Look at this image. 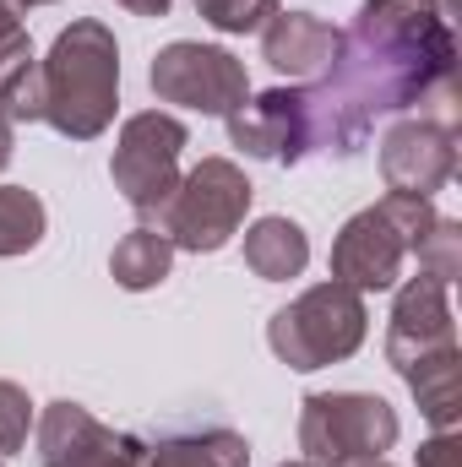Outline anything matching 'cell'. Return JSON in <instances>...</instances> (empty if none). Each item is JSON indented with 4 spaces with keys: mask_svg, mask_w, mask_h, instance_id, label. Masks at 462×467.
Instances as JSON below:
<instances>
[{
    "mask_svg": "<svg viewBox=\"0 0 462 467\" xmlns=\"http://www.w3.org/2000/svg\"><path fill=\"white\" fill-rule=\"evenodd\" d=\"M38 82H44V119L71 141H93L99 130H110L120 104L115 33L104 22H71L55 38L49 60H38Z\"/></svg>",
    "mask_w": 462,
    "mask_h": 467,
    "instance_id": "obj_2",
    "label": "cell"
},
{
    "mask_svg": "<svg viewBox=\"0 0 462 467\" xmlns=\"http://www.w3.org/2000/svg\"><path fill=\"white\" fill-rule=\"evenodd\" d=\"M419 467H462V441L452 430H441L430 446H419Z\"/></svg>",
    "mask_w": 462,
    "mask_h": 467,
    "instance_id": "obj_22",
    "label": "cell"
},
{
    "mask_svg": "<svg viewBox=\"0 0 462 467\" xmlns=\"http://www.w3.org/2000/svg\"><path fill=\"white\" fill-rule=\"evenodd\" d=\"M44 239V202L22 185H0V255H22Z\"/></svg>",
    "mask_w": 462,
    "mask_h": 467,
    "instance_id": "obj_18",
    "label": "cell"
},
{
    "mask_svg": "<svg viewBox=\"0 0 462 467\" xmlns=\"http://www.w3.org/2000/svg\"><path fill=\"white\" fill-rule=\"evenodd\" d=\"M414 255H419V272L452 283L462 272V229L452 218H430V229L414 239Z\"/></svg>",
    "mask_w": 462,
    "mask_h": 467,
    "instance_id": "obj_19",
    "label": "cell"
},
{
    "mask_svg": "<svg viewBox=\"0 0 462 467\" xmlns=\"http://www.w3.org/2000/svg\"><path fill=\"white\" fill-rule=\"evenodd\" d=\"M27 424H33V402L22 386L0 380V451H22L27 446Z\"/></svg>",
    "mask_w": 462,
    "mask_h": 467,
    "instance_id": "obj_21",
    "label": "cell"
},
{
    "mask_svg": "<svg viewBox=\"0 0 462 467\" xmlns=\"http://www.w3.org/2000/svg\"><path fill=\"white\" fill-rule=\"evenodd\" d=\"M457 66V5L452 0H364L332 71L299 88L310 152L353 158L370 125L419 104Z\"/></svg>",
    "mask_w": 462,
    "mask_h": 467,
    "instance_id": "obj_1",
    "label": "cell"
},
{
    "mask_svg": "<svg viewBox=\"0 0 462 467\" xmlns=\"http://www.w3.org/2000/svg\"><path fill=\"white\" fill-rule=\"evenodd\" d=\"M338 49H343V33L310 11H278L261 33V55L272 60V71H289V77H327Z\"/></svg>",
    "mask_w": 462,
    "mask_h": 467,
    "instance_id": "obj_13",
    "label": "cell"
},
{
    "mask_svg": "<svg viewBox=\"0 0 462 467\" xmlns=\"http://www.w3.org/2000/svg\"><path fill=\"white\" fill-rule=\"evenodd\" d=\"M11 163V119H0V169Z\"/></svg>",
    "mask_w": 462,
    "mask_h": 467,
    "instance_id": "obj_25",
    "label": "cell"
},
{
    "mask_svg": "<svg viewBox=\"0 0 462 467\" xmlns=\"http://www.w3.org/2000/svg\"><path fill=\"white\" fill-rule=\"evenodd\" d=\"M381 174L392 196H436L457 174V136L446 119H403L381 141Z\"/></svg>",
    "mask_w": 462,
    "mask_h": 467,
    "instance_id": "obj_9",
    "label": "cell"
},
{
    "mask_svg": "<svg viewBox=\"0 0 462 467\" xmlns=\"http://www.w3.org/2000/svg\"><path fill=\"white\" fill-rule=\"evenodd\" d=\"M283 467H316V462H283Z\"/></svg>",
    "mask_w": 462,
    "mask_h": 467,
    "instance_id": "obj_28",
    "label": "cell"
},
{
    "mask_svg": "<svg viewBox=\"0 0 462 467\" xmlns=\"http://www.w3.org/2000/svg\"><path fill=\"white\" fill-rule=\"evenodd\" d=\"M229 136H234V147H245L250 158H278V163L310 158V130H305L299 88H272L256 104H239L229 115Z\"/></svg>",
    "mask_w": 462,
    "mask_h": 467,
    "instance_id": "obj_12",
    "label": "cell"
},
{
    "mask_svg": "<svg viewBox=\"0 0 462 467\" xmlns=\"http://www.w3.org/2000/svg\"><path fill=\"white\" fill-rule=\"evenodd\" d=\"M169 266H174V244L158 229H131L110 255V272L120 288H152L169 277Z\"/></svg>",
    "mask_w": 462,
    "mask_h": 467,
    "instance_id": "obj_17",
    "label": "cell"
},
{
    "mask_svg": "<svg viewBox=\"0 0 462 467\" xmlns=\"http://www.w3.org/2000/svg\"><path fill=\"white\" fill-rule=\"evenodd\" d=\"M104 467H115V462H104Z\"/></svg>",
    "mask_w": 462,
    "mask_h": 467,
    "instance_id": "obj_29",
    "label": "cell"
},
{
    "mask_svg": "<svg viewBox=\"0 0 462 467\" xmlns=\"http://www.w3.org/2000/svg\"><path fill=\"white\" fill-rule=\"evenodd\" d=\"M245 462H250L245 435H234L224 424H180V430H163L136 457V467H245Z\"/></svg>",
    "mask_w": 462,
    "mask_h": 467,
    "instance_id": "obj_14",
    "label": "cell"
},
{
    "mask_svg": "<svg viewBox=\"0 0 462 467\" xmlns=\"http://www.w3.org/2000/svg\"><path fill=\"white\" fill-rule=\"evenodd\" d=\"M38 457H44V467H104V462L136 467L142 441L104 430L77 402H49L44 408V424H38Z\"/></svg>",
    "mask_w": 462,
    "mask_h": 467,
    "instance_id": "obj_11",
    "label": "cell"
},
{
    "mask_svg": "<svg viewBox=\"0 0 462 467\" xmlns=\"http://www.w3.org/2000/svg\"><path fill=\"white\" fill-rule=\"evenodd\" d=\"M152 93L163 104L229 119L245 104L250 82H245V66L234 60L229 49H213V44H169L152 60Z\"/></svg>",
    "mask_w": 462,
    "mask_h": 467,
    "instance_id": "obj_8",
    "label": "cell"
},
{
    "mask_svg": "<svg viewBox=\"0 0 462 467\" xmlns=\"http://www.w3.org/2000/svg\"><path fill=\"white\" fill-rule=\"evenodd\" d=\"M16 5H22V11H27V5H49V0H16Z\"/></svg>",
    "mask_w": 462,
    "mask_h": 467,
    "instance_id": "obj_27",
    "label": "cell"
},
{
    "mask_svg": "<svg viewBox=\"0 0 462 467\" xmlns=\"http://www.w3.org/2000/svg\"><path fill=\"white\" fill-rule=\"evenodd\" d=\"M305 261H310V239H305L299 223H289V218H261L256 229L245 234V266L256 277H267V283L299 277Z\"/></svg>",
    "mask_w": 462,
    "mask_h": 467,
    "instance_id": "obj_15",
    "label": "cell"
},
{
    "mask_svg": "<svg viewBox=\"0 0 462 467\" xmlns=\"http://www.w3.org/2000/svg\"><path fill=\"white\" fill-rule=\"evenodd\" d=\"M245 213H250V180L229 158H202L152 218H158V234L174 250L202 255V250H224L234 229L245 223Z\"/></svg>",
    "mask_w": 462,
    "mask_h": 467,
    "instance_id": "obj_4",
    "label": "cell"
},
{
    "mask_svg": "<svg viewBox=\"0 0 462 467\" xmlns=\"http://www.w3.org/2000/svg\"><path fill=\"white\" fill-rule=\"evenodd\" d=\"M457 348V327H452V305H446V283L419 272L403 294H397V310H392V327H386V358L408 375L419 358H436V353Z\"/></svg>",
    "mask_w": 462,
    "mask_h": 467,
    "instance_id": "obj_10",
    "label": "cell"
},
{
    "mask_svg": "<svg viewBox=\"0 0 462 467\" xmlns=\"http://www.w3.org/2000/svg\"><path fill=\"white\" fill-rule=\"evenodd\" d=\"M22 38V5L16 0H0V49Z\"/></svg>",
    "mask_w": 462,
    "mask_h": 467,
    "instance_id": "obj_23",
    "label": "cell"
},
{
    "mask_svg": "<svg viewBox=\"0 0 462 467\" xmlns=\"http://www.w3.org/2000/svg\"><path fill=\"white\" fill-rule=\"evenodd\" d=\"M397 446L392 402L370 391H316L299 413V451L316 467H353Z\"/></svg>",
    "mask_w": 462,
    "mask_h": 467,
    "instance_id": "obj_5",
    "label": "cell"
},
{
    "mask_svg": "<svg viewBox=\"0 0 462 467\" xmlns=\"http://www.w3.org/2000/svg\"><path fill=\"white\" fill-rule=\"evenodd\" d=\"M196 11L218 33H256L278 16V0H196Z\"/></svg>",
    "mask_w": 462,
    "mask_h": 467,
    "instance_id": "obj_20",
    "label": "cell"
},
{
    "mask_svg": "<svg viewBox=\"0 0 462 467\" xmlns=\"http://www.w3.org/2000/svg\"><path fill=\"white\" fill-rule=\"evenodd\" d=\"M353 467H392V462H381V457H370V462H353Z\"/></svg>",
    "mask_w": 462,
    "mask_h": 467,
    "instance_id": "obj_26",
    "label": "cell"
},
{
    "mask_svg": "<svg viewBox=\"0 0 462 467\" xmlns=\"http://www.w3.org/2000/svg\"><path fill=\"white\" fill-rule=\"evenodd\" d=\"M436 207L425 196H386L381 207L348 218L338 244H332V283H343L353 294L364 288H392L403 255L414 250V239L430 229Z\"/></svg>",
    "mask_w": 462,
    "mask_h": 467,
    "instance_id": "obj_3",
    "label": "cell"
},
{
    "mask_svg": "<svg viewBox=\"0 0 462 467\" xmlns=\"http://www.w3.org/2000/svg\"><path fill=\"white\" fill-rule=\"evenodd\" d=\"M125 11H136V16H163L169 11V0H120Z\"/></svg>",
    "mask_w": 462,
    "mask_h": 467,
    "instance_id": "obj_24",
    "label": "cell"
},
{
    "mask_svg": "<svg viewBox=\"0 0 462 467\" xmlns=\"http://www.w3.org/2000/svg\"><path fill=\"white\" fill-rule=\"evenodd\" d=\"M364 321L370 316H364V299L353 288L321 283L272 316L267 343L289 369H321V364H338L364 343Z\"/></svg>",
    "mask_w": 462,
    "mask_h": 467,
    "instance_id": "obj_6",
    "label": "cell"
},
{
    "mask_svg": "<svg viewBox=\"0 0 462 467\" xmlns=\"http://www.w3.org/2000/svg\"><path fill=\"white\" fill-rule=\"evenodd\" d=\"M403 380L414 386L419 413H425L436 430H452V424H457V413H462V353L457 348L436 353V358H419Z\"/></svg>",
    "mask_w": 462,
    "mask_h": 467,
    "instance_id": "obj_16",
    "label": "cell"
},
{
    "mask_svg": "<svg viewBox=\"0 0 462 467\" xmlns=\"http://www.w3.org/2000/svg\"><path fill=\"white\" fill-rule=\"evenodd\" d=\"M180 147H185V125L174 115L152 109V115L125 119L110 174H115V191L136 213L152 218L174 196V185H180Z\"/></svg>",
    "mask_w": 462,
    "mask_h": 467,
    "instance_id": "obj_7",
    "label": "cell"
}]
</instances>
